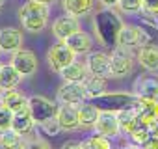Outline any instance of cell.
Instances as JSON below:
<instances>
[{
	"mask_svg": "<svg viewBox=\"0 0 158 149\" xmlns=\"http://www.w3.org/2000/svg\"><path fill=\"white\" fill-rule=\"evenodd\" d=\"M125 23L121 21V15L115 8H102L101 11H97V15L93 17V30L97 39L101 41L102 47L106 49H115L117 47V36L119 30Z\"/></svg>",
	"mask_w": 158,
	"mask_h": 149,
	"instance_id": "obj_1",
	"label": "cell"
},
{
	"mask_svg": "<svg viewBox=\"0 0 158 149\" xmlns=\"http://www.w3.org/2000/svg\"><path fill=\"white\" fill-rule=\"evenodd\" d=\"M48 17H50V8L47 4H39V2H34V0H28L24 2L19 10V19H21V24L26 32H41L47 23H48Z\"/></svg>",
	"mask_w": 158,
	"mask_h": 149,
	"instance_id": "obj_2",
	"label": "cell"
},
{
	"mask_svg": "<svg viewBox=\"0 0 158 149\" xmlns=\"http://www.w3.org/2000/svg\"><path fill=\"white\" fill-rule=\"evenodd\" d=\"M138 97L134 93H125V92H112V93H102L95 99H89L101 112H121L128 106H134Z\"/></svg>",
	"mask_w": 158,
	"mask_h": 149,
	"instance_id": "obj_3",
	"label": "cell"
},
{
	"mask_svg": "<svg viewBox=\"0 0 158 149\" xmlns=\"http://www.w3.org/2000/svg\"><path fill=\"white\" fill-rule=\"evenodd\" d=\"M134 52L132 49H123L115 47L114 52L110 54V71H112V79H123L132 71L134 67Z\"/></svg>",
	"mask_w": 158,
	"mask_h": 149,
	"instance_id": "obj_4",
	"label": "cell"
},
{
	"mask_svg": "<svg viewBox=\"0 0 158 149\" xmlns=\"http://www.w3.org/2000/svg\"><path fill=\"white\" fill-rule=\"evenodd\" d=\"M28 110L32 112L35 123L41 125L48 119H54L58 116L60 106L54 101H50L43 95H32V97H28Z\"/></svg>",
	"mask_w": 158,
	"mask_h": 149,
	"instance_id": "obj_5",
	"label": "cell"
},
{
	"mask_svg": "<svg viewBox=\"0 0 158 149\" xmlns=\"http://www.w3.org/2000/svg\"><path fill=\"white\" fill-rule=\"evenodd\" d=\"M76 60V54L67 47L65 41H58L56 45H52L47 52V63L50 67V71L60 73L63 71L67 65H71Z\"/></svg>",
	"mask_w": 158,
	"mask_h": 149,
	"instance_id": "obj_6",
	"label": "cell"
},
{
	"mask_svg": "<svg viewBox=\"0 0 158 149\" xmlns=\"http://www.w3.org/2000/svg\"><path fill=\"white\" fill-rule=\"evenodd\" d=\"M89 99L84 82H63L58 90V101L61 104H82Z\"/></svg>",
	"mask_w": 158,
	"mask_h": 149,
	"instance_id": "obj_7",
	"label": "cell"
},
{
	"mask_svg": "<svg viewBox=\"0 0 158 149\" xmlns=\"http://www.w3.org/2000/svg\"><path fill=\"white\" fill-rule=\"evenodd\" d=\"M86 67L89 74H95V77H102V79H112V71H110V54L95 50L88 54L86 60Z\"/></svg>",
	"mask_w": 158,
	"mask_h": 149,
	"instance_id": "obj_8",
	"label": "cell"
},
{
	"mask_svg": "<svg viewBox=\"0 0 158 149\" xmlns=\"http://www.w3.org/2000/svg\"><path fill=\"white\" fill-rule=\"evenodd\" d=\"M80 30H82L80 21H78V17H73V15H61L52 23V34L58 41H65Z\"/></svg>",
	"mask_w": 158,
	"mask_h": 149,
	"instance_id": "obj_9",
	"label": "cell"
},
{
	"mask_svg": "<svg viewBox=\"0 0 158 149\" xmlns=\"http://www.w3.org/2000/svg\"><path fill=\"white\" fill-rule=\"evenodd\" d=\"M23 77H32L37 71V56L28 50V49H21L15 54H11V62H10Z\"/></svg>",
	"mask_w": 158,
	"mask_h": 149,
	"instance_id": "obj_10",
	"label": "cell"
},
{
	"mask_svg": "<svg viewBox=\"0 0 158 149\" xmlns=\"http://www.w3.org/2000/svg\"><path fill=\"white\" fill-rule=\"evenodd\" d=\"M23 49V32L13 26L0 28V52L15 54Z\"/></svg>",
	"mask_w": 158,
	"mask_h": 149,
	"instance_id": "obj_11",
	"label": "cell"
},
{
	"mask_svg": "<svg viewBox=\"0 0 158 149\" xmlns=\"http://www.w3.org/2000/svg\"><path fill=\"white\" fill-rule=\"evenodd\" d=\"M132 93L136 97L158 101V77H154V74H139L134 82Z\"/></svg>",
	"mask_w": 158,
	"mask_h": 149,
	"instance_id": "obj_12",
	"label": "cell"
},
{
	"mask_svg": "<svg viewBox=\"0 0 158 149\" xmlns=\"http://www.w3.org/2000/svg\"><path fill=\"white\" fill-rule=\"evenodd\" d=\"M93 129H95L97 134H102V136H108V138L119 136L121 127H119L117 112H101V116H99Z\"/></svg>",
	"mask_w": 158,
	"mask_h": 149,
	"instance_id": "obj_13",
	"label": "cell"
},
{
	"mask_svg": "<svg viewBox=\"0 0 158 149\" xmlns=\"http://www.w3.org/2000/svg\"><path fill=\"white\" fill-rule=\"evenodd\" d=\"M56 117L60 121L61 130L71 132V130L80 129V114H78V106L74 104H61Z\"/></svg>",
	"mask_w": 158,
	"mask_h": 149,
	"instance_id": "obj_14",
	"label": "cell"
},
{
	"mask_svg": "<svg viewBox=\"0 0 158 149\" xmlns=\"http://www.w3.org/2000/svg\"><path fill=\"white\" fill-rule=\"evenodd\" d=\"M65 43H67V47H69L76 56H78V54H89V52H93V45H95L93 37H91L88 32H84V30L73 34L69 39H65Z\"/></svg>",
	"mask_w": 158,
	"mask_h": 149,
	"instance_id": "obj_15",
	"label": "cell"
},
{
	"mask_svg": "<svg viewBox=\"0 0 158 149\" xmlns=\"http://www.w3.org/2000/svg\"><path fill=\"white\" fill-rule=\"evenodd\" d=\"M136 108L139 112V125L141 127H149L151 123H154L158 119V101L138 97Z\"/></svg>",
	"mask_w": 158,
	"mask_h": 149,
	"instance_id": "obj_16",
	"label": "cell"
},
{
	"mask_svg": "<svg viewBox=\"0 0 158 149\" xmlns=\"http://www.w3.org/2000/svg\"><path fill=\"white\" fill-rule=\"evenodd\" d=\"M117 47H123V49H134V47H141V34H139V28L136 24H128L125 23L119 30V36H117Z\"/></svg>",
	"mask_w": 158,
	"mask_h": 149,
	"instance_id": "obj_17",
	"label": "cell"
},
{
	"mask_svg": "<svg viewBox=\"0 0 158 149\" xmlns=\"http://www.w3.org/2000/svg\"><path fill=\"white\" fill-rule=\"evenodd\" d=\"M95 2L97 0H61V8L65 15H73L80 19L95 10Z\"/></svg>",
	"mask_w": 158,
	"mask_h": 149,
	"instance_id": "obj_18",
	"label": "cell"
},
{
	"mask_svg": "<svg viewBox=\"0 0 158 149\" xmlns=\"http://www.w3.org/2000/svg\"><path fill=\"white\" fill-rule=\"evenodd\" d=\"M34 127H35V119H34V116H32V112H30L28 108L19 110V112L13 114L11 129H13L15 132H19L21 136H28V134H32Z\"/></svg>",
	"mask_w": 158,
	"mask_h": 149,
	"instance_id": "obj_19",
	"label": "cell"
},
{
	"mask_svg": "<svg viewBox=\"0 0 158 149\" xmlns=\"http://www.w3.org/2000/svg\"><path fill=\"white\" fill-rule=\"evenodd\" d=\"M117 119H119L121 132H125V134H130L132 130H136L138 127H141L139 125V112H138L136 104L128 106V108H125L121 112H117Z\"/></svg>",
	"mask_w": 158,
	"mask_h": 149,
	"instance_id": "obj_20",
	"label": "cell"
},
{
	"mask_svg": "<svg viewBox=\"0 0 158 149\" xmlns=\"http://www.w3.org/2000/svg\"><path fill=\"white\" fill-rule=\"evenodd\" d=\"M60 77L63 79V82H86L89 73H88L86 63L74 60L71 65H67L63 71H60Z\"/></svg>",
	"mask_w": 158,
	"mask_h": 149,
	"instance_id": "obj_21",
	"label": "cell"
},
{
	"mask_svg": "<svg viewBox=\"0 0 158 149\" xmlns=\"http://www.w3.org/2000/svg\"><path fill=\"white\" fill-rule=\"evenodd\" d=\"M0 104L6 106L8 110H11V112L15 114V112H19V110L28 108V99H26L19 90H8V92H2Z\"/></svg>",
	"mask_w": 158,
	"mask_h": 149,
	"instance_id": "obj_22",
	"label": "cell"
},
{
	"mask_svg": "<svg viewBox=\"0 0 158 149\" xmlns=\"http://www.w3.org/2000/svg\"><path fill=\"white\" fill-rule=\"evenodd\" d=\"M21 79H23V74L11 63L2 65V69H0V90H2V92L15 90L21 84Z\"/></svg>",
	"mask_w": 158,
	"mask_h": 149,
	"instance_id": "obj_23",
	"label": "cell"
},
{
	"mask_svg": "<svg viewBox=\"0 0 158 149\" xmlns=\"http://www.w3.org/2000/svg\"><path fill=\"white\" fill-rule=\"evenodd\" d=\"M136 58L141 63V67H145L147 71H158V47L156 45L139 47Z\"/></svg>",
	"mask_w": 158,
	"mask_h": 149,
	"instance_id": "obj_24",
	"label": "cell"
},
{
	"mask_svg": "<svg viewBox=\"0 0 158 149\" xmlns=\"http://www.w3.org/2000/svg\"><path fill=\"white\" fill-rule=\"evenodd\" d=\"M78 114H80V129H91V127H95V123L101 116V110L93 103L86 101L78 106Z\"/></svg>",
	"mask_w": 158,
	"mask_h": 149,
	"instance_id": "obj_25",
	"label": "cell"
},
{
	"mask_svg": "<svg viewBox=\"0 0 158 149\" xmlns=\"http://www.w3.org/2000/svg\"><path fill=\"white\" fill-rule=\"evenodd\" d=\"M23 142H24V136H21L13 129L0 132V149H21Z\"/></svg>",
	"mask_w": 158,
	"mask_h": 149,
	"instance_id": "obj_26",
	"label": "cell"
},
{
	"mask_svg": "<svg viewBox=\"0 0 158 149\" xmlns=\"http://www.w3.org/2000/svg\"><path fill=\"white\" fill-rule=\"evenodd\" d=\"M84 84H86V90H88L89 99H95V97L106 93V79H102V77H95V74H89Z\"/></svg>",
	"mask_w": 158,
	"mask_h": 149,
	"instance_id": "obj_27",
	"label": "cell"
},
{
	"mask_svg": "<svg viewBox=\"0 0 158 149\" xmlns=\"http://www.w3.org/2000/svg\"><path fill=\"white\" fill-rule=\"evenodd\" d=\"M82 149H114L112 142L108 136H102V134H91L89 138H86L82 142Z\"/></svg>",
	"mask_w": 158,
	"mask_h": 149,
	"instance_id": "obj_28",
	"label": "cell"
},
{
	"mask_svg": "<svg viewBox=\"0 0 158 149\" xmlns=\"http://www.w3.org/2000/svg\"><path fill=\"white\" fill-rule=\"evenodd\" d=\"M117 11L125 15H138L143 11V0H119Z\"/></svg>",
	"mask_w": 158,
	"mask_h": 149,
	"instance_id": "obj_29",
	"label": "cell"
},
{
	"mask_svg": "<svg viewBox=\"0 0 158 149\" xmlns=\"http://www.w3.org/2000/svg\"><path fill=\"white\" fill-rule=\"evenodd\" d=\"M21 149H52L50 143L47 140H43L41 136H34V134H28L24 136V142H23V147Z\"/></svg>",
	"mask_w": 158,
	"mask_h": 149,
	"instance_id": "obj_30",
	"label": "cell"
},
{
	"mask_svg": "<svg viewBox=\"0 0 158 149\" xmlns=\"http://www.w3.org/2000/svg\"><path fill=\"white\" fill-rule=\"evenodd\" d=\"M130 138H132V142L136 143V145H139V147H143L147 142H151L152 138H151V132H149V127H138L136 130H132L130 134H128Z\"/></svg>",
	"mask_w": 158,
	"mask_h": 149,
	"instance_id": "obj_31",
	"label": "cell"
},
{
	"mask_svg": "<svg viewBox=\"0 0 158 149\" xmlns=\"http://www.w3.org/2000/svg\"><path fill=\"white\" fill-rule=\"evenodd\" d=\"M11 121H13V112L0 104V132L10 130L11 129Z\"/></svg>",
	"mask_w": 158,
	"mask_h": 149,
	"instance_id": "obj_32",
	"label": "cell"
},
{
	"mask_svg": "<svg viewBox=\"0 0 158 149\" xmlns=\"http://www.w3.org/2000/svg\"><path fill=\"white\" fill-rule=\"evenodd\" d=\"M39 127H41V130H43L45 134H48V136H56V134H58V132L61 130V127H60V121H58V117H54V119H48V121L41 123Z\"/></svg>",
	"mask_w": 158,
	"mask_h": 149,
	"instance_id": "obj_33",
	"label": "cell"
},
{
	"mask_svg": "<svg viewBox=\"0 0 158 149\" xmlns=\"http://www.w3.org/2000/svg\"><path fill=\"white\" fill-rule=\"evenodd\" d=\"M143 13L158 15V0H143Z\"/></svg>",
	"mask_w": 158,
	"mask_h": 149,
	"instance_id": "obj_34",
	"label": "cell"
},
{
	"mask_svg": "<svg viewBox=\"0 0 158 149\" xmlns=\"http://www.w3.org/2000/svg\"><path fill=\"white\" fill-rule=\"evenodd\" d=\"M61 149H82V142H74V140H69L61 145Z\"/></svg>",
	"mask_w": 158,
	"mask_h": 149,
	"instance_id": "obj_35",
	"label": "cell"
},
{
	"mask_svg": "<svg viewBox=\"0 0 158 149\" xmlns=\"http://www.w3.org/2000/svg\"><path fill=\"white\" fill-rule=\"evenodd\" d=\"M149 132H151V138L152 140H158V119L149 125Z\"/></svg>",
	"mask_w": 158,
	"mask_h": 149,
	"instance_id": "obj_36",
	"label": "cell"
},
{
	"mask_svg": "<svg viewBox=\"0 0 158 149\" xmlns=\"http://www.w3.org/2000/svg\"><path fill=\"white\" fill-rule=\"evenodd\" d=\"M97 2H99L102 8H117V2H119V0H97Z\"/></svg>",
	"mask_w": 158,
	"mask_h": 149,
	"instance_id": "obj_37",
	"label": "cell"
},
{
	"mask_svg": "<svg viewBox=\"0 0 158 149\" xmlns=\"http://www.w3.org/2000/svg\"><path fill=\"white\" fill-rule=\"evenodd\" d=\"M143 149H158V140H151L143 145Z\"/></svg>",
	"mask_w": 158,
	"mask_h": 149,
	"instance_id": "obj_38",
	"label": "cell"
},
{
	"mask_svg": "<svg viewBox=\"0 0 158 149\" xmlns=\"http://www.w3.org/2000/svg\"><path fill=\"white\" fill-rule=\"evenodd\" d=\"M119 149H141L139 145H136V143H130V145H121Z\"/></svg>",
	"mask_w": 158,
	"mask_h": 149,
	"instance_id": "obj_39",
	"label": "cell"
},
{
	"mask_svg": "<svg viewBox=\"0 0 158 149\" xmlns=\"http://www.w3.org/2000/svg\"><path fill=\"white\" fill-rule=\"evenodd\" d=\"M34 2H39V4H47V6H48L52 0H34Z\"/></svg>",
	"mask_w": 158,
	"mask_h": 149,
	"instance_id": "obj_40",
	"label": "cell"
},
{
	"mask_svg": "<svg viewBox=\"0 0 158 149\" xmlns=\"http://www.w3.org/2000/svg\"><path fill=\"white\" fill-rule=\"evenodd\" d=\"M4 4H6V0H0V10L4 8Z\"/></svg>",
	"mask_w": 158,
	"mask_h": 149,
	"instance_id": "obj_41",
	"label": "cell"
},
{
	"mask_svg": "<svg viewBox=\"0 0 158 149\" xmlns=\"http://www.w3.org/2000/svg\"><path fill=\"white\" fill-rule=\"evenodd\" d=\"M0 69H2V63H0Z\"/></svg>",
	"mask_w": 158,
	"mask_h": 149,
	"instance_id": "obj_42",
	"label": "cell"
}]
</instances>
